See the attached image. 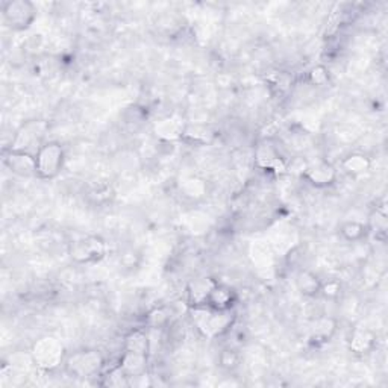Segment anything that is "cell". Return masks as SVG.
<instances>
[{
    "instance_id": "cell-20",
    "label": "cell",
    "mask_w": 388,
    "mask_h": 388,
    "mask_svg": "<svg viewBox=\"0 0 388 388\" xmlns=\"http://www.w3.org/2000/svg\"><path fill=\"white\" fill-rule=\"evenodd\" d=\"M340 235L347 243H361L369 235V229L362 221L346 220L340 225Z\"/></svg>"
},
{
    "instance_id": "cell-26",
    "label": "cell",
    "mask_w": 388,
    "mask_h": 388,
    "mask_svg": "<svg viewBox=\"0 0 388 388\" xmlns=\"http://www.w3.org/2000/svg\"><path fill=\"white\" fill-rule=\"evenodd\" d=\"M104 385H107V387H128V385H131V379L123 373L120 367L116 366L104 376Z\"/></svg>"
},
{
    "instance_id": "cell-15",
    "label": "cell",
    "mask_w": 388,
    "mask_h": 388,
    "mask_svg": "<svg viewBox=\"0 0 388 388\" xmlns=\"http://www.w3.org/2000/svg\"><path fill=\"white\" fill-rule=\"evenodd\" d=\"M187 126L182 124L179 118L175 117H167L161 120L155 126V133L156 137L164 142H173V141H182V136H184Z\"/></svg>"
},
{
    "instance_id": "cell-27",
    "label": "cell",
    "mask_w": 388,
    "mask_h": 388,
    "mask_svg": "<svg viewBox=\"0 0 388 388\" xmlns=\"http://www.w3.org/2000/svg\"><path fill=\"white\" fill-rule=\"evenodd\" d=\"M329 79H331L329 70L324 66H315L310 70V73H308V81L315 86L326 85L329 82Z\"/></svg>"
},
{
    "instance_id": "cell-13",
    "label": "cell",
    "mask_w": 388,
    "mask_h": 388,
    "mask_svg": "<svg viewBox=\"0 0 388 388\" xmlns=\"http://www.w3.org/2000/svg\"><path fill=\"white\" fill-rule=\"evenodd\" d=\"M375 346H376V334L369 328H355L351 332L349 342H347L349 351L356 356L370 353L375 349Z\"/></svg>"
},
{
    "instance_id": "cell-9",
    "label": "cell",
    "mask_w": 388,
    "mask_h": 388,
    "mask_svg": "<svg viewBox=\"0 0 388 388\" xmlns=\"http://www.w3.org/2000/svg\"><path fill=\"white\" fill-rule=\"evenodd\" d=\"M255 165L259 170L272 173L287 172V161H284L279 150L270 141H261L255 149Z\"/></svg>"
},
{
    "instance_id": "cell-12",
    "label": "cell",
    "mask_w": 388,
    "mask_h": 388,
    "mask_svg": "<svg viewBox=\"0 0 388 388\" xmlns=\"http://www.w3.org/2000/svg\"><path fill=\"white\" fill-rule=\"evenodd\" d=\"M117 366L122 369L123 373L129 379H137L146 376L149 367V355H142L137 352L123 351Z\"/></svg>"
},
{
    "instance_id": "cell-14",
    "label": "cell",
    "mask_w": 388,
    "mask_h": 388,
    "mask_svg": "<svg viewBox=\"0 0 388 388\" xmlns=\"http://www.w3.org/2000/svg\"><path fill=\"white\" fill-rule=\"evenodd\" d=\"M217 281L212 278H199L194 279L187 288V300L190 306H199L207 305V299L210 296V291Z\"/></svg>"
},
{
    "instance_id": "cell-23",
    "label": "cell",
    "mask_w": 388,
    "mask_h": 388,
    "mask_svg": "<svg viewBox=\"0 0 388 388\" xmlns=\"http://www.w3.org/2000/svg\"><path fill=\"white\" fill-rule=\"evenodd\" d=\"M367 229H369V234H375L376 239L378 237H381L384 240L385 239V234H387V214L382 210H376L371 212V216L367 221Z\"/></svg>"
},
{
    "instance_id": "cell-6",
    "label": "cell",
    "mask_w": 388,
    "mask_h": 388,
    "mask_svg": "<svg viewBox=\"0 0 388 388\" xmlns=\"http://www.w3.org/2000/svg\"><path fill=\"white\" fill-rule=\"evenodd\" d=\"M68 253L77 264H94L105 258L107 243L99 235H86L71 244Z\"/></svg>"
},
{
    "instance_id": "cell-21",
    "label": "cell",
    "mask_w": 388,
    "mask_h": 388,
    "mask_svg": "<svg viewBox=\"0 0 388 388\" xmlns=\"http://www.w3.org/2000/svg\"><path fill=\"white\" fill-rule=\"evenodd\" d=\"M172 320V311L167 306H154L145 315V326L147 329H161L165 328Z\"/></svg>"
},
{
    "instance_id": "cell-18",
    "label": "cell",
    "mask_w": 388,
    "mask_h": 388,
    "mask_svg": "<svg viewBox=\"0 0 388 388\" xmlns=\"http://www.w3.org/2000/svg\"><path fill=\"white\" fill-rule=\"evenodd\" d=\"M123 351L149 355L150 353V340H149L146 329L137 328V329H132L131 332H128L124 337V342H123Z\"/></svg>"
},
{
    "instance_id": "cell-28",
    "label": "cell",
    "mask_w": 388,
    "mask_h": 388,
    "mask_svg": "<svg viewBox=\"0 0 388 388\" xmlns=\"http://www.w3.org/2000/svg\"><path fill=\"white\" fill-rule=\"evenodd\" d=\"M111 196H113V193H111V190L108 187H99V188H94L91 190V192L89 193V197H90V201L93 203H98V205H102V203H105L111 199Z\"/></svg>"
},
{
    "instance_id": "cell-16",
    "label": "cell",
    "mask_w": 388,
    "mask_h": 388,
    "mask_svg": "<svg viewBox=\"0 0 388 388\" xmlns=\"http://www.w3.org/2000/svg\"><path fill=\"white\" fill-rule=\"evenodd\" d=\"M338 329L337 319L331 315H320L313 322L311 326V338L317 343H326L335 335Z\"/></svg>"
},
{
    "instance_id": "cell-4",
    "label": "cell",
    "mask_w": 388,
    "mask_h": 388,
    "mask_svg": "<svg viewBox=\"0 0 388 388\" xmlns=\"http://www.w3.org/2000/svg\"><path fill=\"white\" fill-rule=\"evenodd\" d=\"M30 355H33L35 366L46 371L64 366L67 356L64 346H62L59 340L49 335L37 340L33 346V351H30Z\"/></svg>"
},
{
    "instance_id": "cell-10",
    "label": "cell",
    "mask_w": 388,
    "mask_h": 388,
    "mask_svg": "<svg viewBox=\"0 0 388 388\" xmlns=\"http://www.w3.org/2000/svg\"><path fill=\"white\" fill-rule=\"evenodd\" d=\"M302 178L315 188H326L337 181V169L332 163L319 160L306 165Z\"/></svg>"
},
{
    "instance_id": "cell-8",
    "label": "cell",
    "mask_w": 388,
    "mask_h": 388,
    "mask_svg": "<svg viewBox=\"0 0 388 388\" xmlns=\"http://www.w3.org/2000/svg\"><path fill=\"white\" fill-rule=\"evenodd\" d=\"M3 164L12 175L20 178L37 176L35 155L26 152V150L10 149L3 154Z\"/></svg>"
},
{
    "instance_id": "cell-5",
    "label": "cell",
    "mask_w": 388,
    "mask_h": 388,
    "mask_svg": "<svg viewBox=\"0 0 388 388\" xmlns=\"http://www.w3.org/2000/svg\"><path fill=\"white\" fill-rule=\"evenodd\" d=\"M2 14L12 30H26L34 25L37 8L29 0H10L2 3Z\"/></svg>"
},
{
    "instance_id": "cell-2",
    "label": "cell",
    "mask_w": 388,
    "mask_h": 388,
    "mask_svg": "<svg viewBox=\"0 0 388 388\" xmlns=\"http://www.w3.org/2000/svg\"><path fill=\"white\" fill-rule=\"evenodd\" d=\"M105 367V358L96 349H81L68 353L64 361V369L70 376L90 379L99 376Z\"/></svg>"
},
{
    "instance_id": "cell-7",
    "label": "cell",
    "mask_w": 388,
    "mask_h": 388,
    "mask_svg": "<svg viewBox=\"0 0 388 388\" xmlns=\"http://www.w3.org/2000/svg\"><path fill=\"white\" fill-rule=\"evenodd\" d=\"M47 132V124L41 120H33L21 126L15 133L12 141V149L26 150L30 154H37V150L41 147L46 141H43Z\"/></svg>"
},
{
    "instance_id": "cell-25",
    "label": "cell",
    "mask_w": 388,
    "mask_h": 388,
    "mask_svg": "<svg viewBox=\"0 0 388 388\" xmlns=\"http://www.w3.org/2000/svg\"><path fill=\"white\" fill-rule=\"evenodd\" d=\"M342 293H343V285L338 279L322 281L320 296H323L324 299L337 300V299H340V296H342Z\"/></svg>"
},
{
    "instance_id": "cell-11",
    "label": "cell",
    "mask_w": 388,
    "mask_h": 388,
    "mask_svg": "<svg viewBox=\"0 0 388 388\" xmlns=\"http://www.w3.org/2000/svg\"><path fill=\"white\" fill-rule=\"evenodd\" d=\"M237 302H239L237 291L232 287H229V285L221 284L219 281L214 284L207 299V305L217 311H232Z\"/></svg>"
},
{
    "instance_id": "cell-1",
    "label": "cell",
    "mask_w": 388,
    "mask_h": 388,
    "mask_svg": "<svg viewBox=\"0 0 388 388\" xmlns=\"http://www.w3.org/2000/svg\"><path fill=\"white\" fill-rule=\"evenodd\" d=\"M190 319L203 338L216 340L231 331L235 315L232 311H217L208 305H199L190 306Z\"/></svg>"
},
{
    "instance_id": "cell-19",
    "label": "cell",
    "mask_w": 388,
    "mask_h": 388,
    "mask_svg": "<svg viewBox=\"0 0 388 388\" xmlns=\"http://www.w3.org/2000/svg\"><path fill=\"white\" fill-rule=\"evenodd\" d=\"M322 279L310 270H300L296 276V287L305 297H315L320 295Z\"/></svg>"
},
{
    "instance_id": "cell-17",
    "label": "cell",
    "mask_w": 388,
    "mask_h": 388,
    "mask_svg": "<svg viewBox=\"0 0 388 388\" xmlns=\"http://www.w3.org/2000/svg\"><path fill=\"white\" fill-rule=\"evenodd\" d=\"M371 167V161L367 155H364L361 152H353L343 158L342 161V169L346 175L358 178L366 175V173Z\"/></svg>"
},
{
    "instance_id": "cell-22",
    "label": "cell",
    "mask_w": 388,
    "mask_h": 388,
    "mask_svg": "<svg viewBox=\"0 0 388 388\" xmlns=\"http://www.w3.org/2000/svg\"><path fill=\"white\" fill-rule=\"evenodd\" d=\"M181 193L187 199H201V197L207 194V184L199 178H188L181 185Z\"/></svg>"
},
{
    "instance_id": "cell-3",
    "label": "cell",
    "mask_w": 388,
    "mask_h": 388,
    "mask_svg": "<svg viewBox=\"0 0 388 388\" xmlns=\"http://www.w3.org/2000/svg\"><path fill=\"white\" fill-rule=\"evenodd\" d=\"M66 163V152L58 141H46L37 150V178L43 181H50L57 178L62 172Z\"/></svg>"
},
{
    "instance_id": "cell-24",
    "label": "cell",
    "mask_w": 388,
    "mask_h": 388,
    "mask_svg": "<svg viewBox=\"0 0 388 388\" xmlns=\"http://www.w3.org/2000/svg\"><path fill=\"white\" fill-rule=\"evenodd\" d=\"M240 353L228 347V349H223L219 355V364L220 367L226 370V371H234L237 367L240 366Z\"/></svg>"
}]
</instances>
